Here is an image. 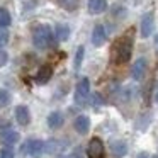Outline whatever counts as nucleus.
<instances>
[{
  "label": "nucleus",
  "instance_id": "dca6fc26",
  "mask_svg": "<svg viewBox=\"0 0 158 158\" xmlns=\"http://www.w3.org/2000/svg\"><path fill=\"white\" fill-rule=\"evenodd\" d=\"M63 124V114L61 112H51L48 116V126L51 127V129H56V127H60Z\"/></svg>",
  "mask_w": 158,
  "mask_h": 158
},
{
  "label": "nucleus",
  "instance_id": "1a4fd4ad",
  "mask_svg": "<svg viewBox=\"0 0 158 158\" xmlns=\"http://www.w3.org/2000/svg\"><path fill=\"white\" fill-rule=\"evenodd\" d=\"M51 75H53V68L49 65H44V66H41V68H39L38 75H36V82H38L39 85L48 83L49 78H51Z\"/></svg>",
  "mask_w": 158,
  "mask_h": 158
},
{
  "label": "nucleus",
  "instance_id": "0eeeda50",
  "mask_svg": "<svg viewBox=\"0 0 158 158\" xmlns=\"http://www.w3.org/2000/svg\"><path fill=\"white\" fill-rule=\"evenodd\" d=\"M14 114H15V121L21 126H27L29 121H31V114H29V109L26 106H17Z\"/></svg>",
  "mask_w": 158,
  "mask_h": 158
},
{
  "label": "nucleus",
  "instance_id": "7ed1b4c3",
  "mask_svg": "<svg viewBox=\"0 0 158 158\" xmlns=\"http://www.w3.org/2000/svg\"><path fill=\"white\" fill-rule=\"evenodd\" d=\"M89 94H90V83L87 78H82L80 83L77 85V90H75V102L83 104L87 100V97H89Z\"/></svg>",
  "mask_w": 158,
  "mask_h": 158
},
{
  "label": "nucleus",
  "instance_id": "cd10ccee",
  "mask_svg": "<svg viewBox=\"0 0 158 158\" xmlns=\"http://www.w3.org/2000/svg\"><path fill=\"white\" fill-rule=\"evenodd\" d=\"M151 158H158V156H156V155H155V156H151Z\"/></svg>",
  "mask_w": 158,
  "mask_h": 158
},
{
  "label": "nucleus",
  "instance_id": "412c9836",
  "mask_svg": "<svg viewBox=\"0 0 158 158\" xmlns=\"http://www.w3.org/2000/svg\"><path fill=\"white\" fill-rule=\"evenodd\" d=\"M7 43H9V31L4 27H0V48L5 46Z\"/></svg>",
  "mask_w": 158,
  "mask_h": 158
},
{
  "label": "nucleus",
  "instance_id": "b1692460",
  "mask_svg": "<svg viewBox=\"0 0 158 158\" xmlns=\"http://www.w3.org/2000/svg\"><path fill=\"white\" fill-rule=\"evenodd\" d=\"M10 129V123H7V121H2L0 123V134H4L5 131Z\"/></svg>",
  "mask_w": 158,
  "mask_h": 158
},
{
  "label": "nucleus",
  "instance_id": "6e6552de",
  "mask_svg": "<svg viewBox=\"0 0 158 158\" xmlns=\"http://www.w3.org/2000/svg\"><path fill=\"white\" fill-rule=\"evenodd\" d=\"M107 39V34H106V29L104 26H95L94 27V32H92V44L94 46H102Z\"/></svg>",
  "mask_w": 158,
  "mask_h": 158
},
{
  "label": "nucleus",
  "instance_id": "aec40b11",
  "mask_svg": "<svg viewBox=\"0 0 158 158\" xmlns=\"http://www.w3.org/2000/svg\"><path fill=\"white\" fill-rule=\"evenodd\" d=\"M9 104H10V94H9V90L0 89V107H5Z\"/></svg>",
  "mask_w": 158,
  "mask_h": 158
},
{
  "label": "nucleus",
  "instance_id": "9d476101",
  "mask_svg": "<svg viewBox=\"0 0 158 158\" xmlns=\"http://www.w3.org/2000/svg\"><path fill=\"white\" fill-rule=\"evenodd\" d=\"M89 12L90 14H102L107 9V0H89Z\"/></svg>",
  "mask_w": 158,
  "mask_h": 158
},
{
  "label": "nucleus",
  "instance_id": "c85d7f7f",
  "mask_svg": "<svg viewBox=\"0 0 158 158\" xmlns=\"http://www.w3.org/2000/svg\"><path fill=\"white\" fill-rule=\"evenodd\" d=\"M0 158H2V156H0Z\"/></svg>",
  "mask_w": 158,
  "mask_h": 158
},
{
  "label": "nucleus",
  "instance_id": "ddd939ff",
  "mask_svg": "<svg viewBox=\"0 0 158 158\" xmlns=\"http://www.w3.org/2000/svg\"><path fill=\"white\" fill-rule=\"evenodd\" d=\"M110 151H112V155L117 156V158L124 156L126 151H127L126 143H124V141H112V144H110Z\"/></svg>",
  "mask_w": 158,
  "mask_h": 158
},
{
  "label": "nucleus",
  "instance_id": "393cba45",
  "mask_svg": "<svg viewBox=\"0 0 158 158\" xmlns=\"http://www.w3.org/2000/svg\"><path fill=\"white\" fill-rule=\"evenodd\" d=\"M138 158H148V153H139V155H138Z\"/></svg>",
  "mask_w": 158,
  "mask_h": 158
},
{
  "label": "nucleus",
  "instance_id": "4be33fe9",
  "mask_svg": "<svg viewBox=\"0 0 158 158\" xmlns=\"http://www.w3.org/2000/svg\"><path fill=\"white\" fill-rule=\"evenodd\" d=\"M9 61V55L7 51H4V49H0V66H5Z\"/></svg>",
  "mask_w": 158,
  "mask_h": 158
},
{
  "label": "nucleus",
  "instance_id": "f3484780",
  "mask_svg": "<svg viewBox=\"0 0 158 158\" xmlns=\"http://www.w3.org/2000/svg\"><path fill=\"white\" fill-rule=\"evenodd\" d=\"M56 2H58L60 7H63L68 12L77 10V7H78V0H56Z\"/></svg>",
  "mask_w": 158,
  "mask_h": 158
},
{
  "label": "nucleus",
  "instance_id": "f03ea898",
  "mask_svg": "<svg viewBox=\"0 0 158 158\" xmlns=\"http://www.w3.org/2000/svg\"><path fill=\"white\" fill-rule=\"evenodd\" d=\"M116 49V58L119 63H126L131 60V53H133V39L129 38V31L123 39H119V43H116L114 46Z\"/></svg>",
  "mask_w": 158,
  "mask_h": 158
},
{
  "label": "nucleus",
  "instance_id": "39448f33",
  "mask_svg": "<svg viewBox=\"0 0 158 158\" xmlns=\"http://www.w3.org/2000/svg\"><path fill=\"white\" fill-rule=\"evenodd\" d=\"M153 27H155L153 14H144L143 19H141V36L143 38H150L151 32H153Z\"/></svg>",
  "mask_w": 158,
  "mask_h": 158
},
{
  "label": "nucleus",
  "instance_id": "9b49d317",
  "mask_svg": "<svg viewBox=\"0 0 158 158\" xmlns=\"http://www.w3.org/2000/svg\"><path fill=\"white\" fill-rule=\"evenodd\" d=\"M43 151H44V143H43V141L34 139V141H29L27 143V153L31 155V156L38 158Z\"/></svg>",
  "mask_w": 158,
  "mask_h": 158
},
{
  "label": "nucleus",
  "instance_id": "6ab92c4d",
  "mask_svg": "<svg viewBox=\"0 0 158 158\" xmlns=\"http://www.w3.org/2000/svg\"><path fill=\"white\" fill-rule=\"evenodd\" d=\"M83 53H85L83 46H78V48H77V53H75V70H78L80 66H82V61H83Z\"/></svg>",
  "mask_w": 158,
  "mask_h": 158
},
{
  "label": "nucleus",
  "instance_id": "bb28decb",
  "mask_svg": "<svg viewBox=\"0 0 158 158\" xmlns=\"http://www.w3.org/2000/svg\"><path fill=\"white\" fill-rule=\"evenodd\" d=\"M155 41H156V43H158V36H156V38H155Z\"/></svg>",
  "mask_w": 158,
  "mask_h": 158
},
{
  "label": "nucleus",
  "instance_id": "a878e982",
  "mask_svg": "<svg viewBox=\"0 0 158 158\" xmlns=\"http://www.w3.org/2000/svg\"><path fill=\"white\" fill-rule=\"evenodd\" d=\"M155 99H156V102H158V90H156V94H155Z\"/></svg>",
  "mask_w": 158,
  "mask_h": 158
},
{
  "label": "nucleus",
  "instance_id": "5701e85b",
  "mask_svg": "<svg viewBox=\"0 0 158 158\" xmlns=\"http://www.w3.org/2000/svg\"><path fill=\"white\" fill-rule=\"evenodd\" d=\"M0 156L2 158H14V151H12L10 148H4L2 153H0Z\"/></svg>",
  "mask_w": 158,
  "mask_h": 158
},
{
  "label": "nucleus",
  "instance_id": "4468645a",
  "mask_svg": "<svg viewBox=\"0 0 158 158\" xmlns=\"http://www.w3.org/2000/svg\"><path fill=\"white\" fill-rule=\"evenodd\" d=\"M2 139H4V144H9V148H10L12 144H15L19 141V133L14 129H9L2 134Z\"/></svg>",
  "mask_w": 158,
  "mask_h": 158
},
{
  "label": "nucleus",
  "instance_id": "f8f14e48",
  "mask_svg": "<svg viewBox=\"0 0 158 158\" xmlns=\"http://www.w3.org/2000/svg\"><path fill=\"white\" fill-rule=\"evenodd\" d=\"M75 129L78 131L80 134H85L87 131L90 129V119L87 116H78L75 119Z\"/></svg>",
  "mask_w": 158,
  "mask_h": 158
},
{
  "label": "nucleus",
  "instance_id": "2eb2a0df",
  "mask_svg": "<svg viewBox=\"0 0 158 158\" xmlns=\"http://www.w3.org/2000/svg\"><path fill=\"white\" fill-rule=\"evenodd\" d=\"M55 36L58 41H66L70 38V27L66 24H58L55 29Z\"/></svg>",
  "mask_w": 158,
  "mask_h": 158
},
{
  "label": "nucleus",
  "instance_id": "20e7f679",
  "mask_svg": "<svg viewBox=\"0 0 158 158\" xmlns=\"http://www.w3.org/2000/svg\"><path fill=\"white\" fill-rule=\"evenodd\" d=\"M87 153H89V158H104V143L99 138H92Z\"/></svg>",
  "mask_w": 158,
  "mask_h": 158
},
{
  "label": "nucleus",
  "instance_id": "f257e3e1",
  "mask_svg": "<svg viewBox=\"0 0 158 158\" xmlns=\"http://www.w3.org/2000/svg\"><path fill=\"white\" fill-rule=\"evenodd\" d=\"M32 43L38 49H46L53 44V32L49 26H38L32 32Z\"/></svg>",
  "mask_w": 158,
  "mask_h": 158
},
{
  "label": "nucleus",
  "instance_id": "423d86ee",
  "mask_svg": "<svg viewBox=\"0 0 158 158\" xmlns=\"http://www.w3.org/2000/svg\"><path fill=\"white\" fill-rule=\"evenodd\" d=\"M144 72H146V60L138 58L131 66V75H133L134 80H141L144 77Z\"/></svg>",
  "mask_w": 158,
  "mask_h": 158
},
{
  "label": "nucleus",
  "instance_id": "a211bd4d",
  "mask_svg": "<svg viewBox=\"0 0 158 158\" xmlns=\"http://www.w3.org/2000/svg\"><path fill=\"white\" fill-rule=\"evenodd\" d=\"M10 14H9V10H5V9H0V27H7V26H10Z\"/></svg>",
  "mask_w": 158,
  "mask_h": 158
}]
</instances>
